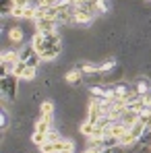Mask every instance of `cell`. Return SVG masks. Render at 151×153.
Returning a JSON list of instances; mask_svg holds the SVG:
<instances>
[{
  "instance_id": "cell-1",
  "label": "cell",
  "mask_w": 151,
  "mask_h": 153,
  "mask_svg": "<svg viewBox=\"0 0 151 153\" xmlns=\"http://www.w3.org/2000/svg\"><path fill=\"white\" fill-rule=\"evenodd\" d=\"M19 76H15L13 73L6 76H0V91H2V100L4 102H13L17 97V89H19Z\"/></svg>"
},
{
  "instance_id": "cell-2",
  "label": "cell",
  "mask_w": 151,
  "mask_h": 153,
  "mask_svg": "<svg viewBox=\"0 0 151 153\" xmlns=\"http://www.w3.org/2000/svg\"><path fill=\"white\" fill-rule=\"evenodd\" d=\"M39 153H75V143L71 139L46 141L44 145H39Z\"/></svg>"
},
{
  "instance_id": "cell-3",
  "label": "cell",
  "mask_w": 151,
  "mask_h": 153,
  "mask_svg": "<svg viewBox=\"0 0 151 153\" xmlns=\"http://www.w3.org/2000/svg\"><path fill=\"white\" fill-rule=\"evenodd\" d=\"M19 60H21L19 50H6V52H2V56H0L2 71H0V75H2V76L10 75V73L15 71V66H17V62H19Z\"/></svg>"
},
{
  "instance_id": "cell-4",
  "label": "cell",
  "mask_w": 151,
  "mask_h": 153,
  "mask_svg": "<svg viewBox=\"0 0 151 153\" xmlns=\"http://www.w3.org/2000/svg\"><path fill=\"white\" fill-rule=\"evenodd\" d=\"M56 27H58V21H56V19H48V17H44V19H35V29H37L39 33L56 31Z\"/></svg>"
},
{
  "instance_id": "cell-5",
  "label": "cell",
  "mask_w": 151,
  "mask_h": 153,
  "mask_svg": "<svg viewBox=\"0 0 151 153\" xmlns=\"http://www.w3.org/2000/svg\"><path fill=\"white\" fill-rule=\"evenodd\" d=\"M31 46H33V50L37 52V54H42V52H46L48 48H50V44H48L46 35H44V33H39V31H35L33 39H31Z\"/></svg>"
},
{
  "instance_id": "cell-6",
  "label": "cell",
  "mask_w": 151,
  "mask_h": 153,
  "mask_svg": "<svg viewBox=\"0 0 151 153\" xmlns=\"http://www.w3.org/2000/svg\"><path fill=\"white\" fill-rule=\"evenodd\" d=\"M6 35H8V39H10L13 44H17V46H21V44H23V39H25V33H23V29H21L19 25L8 27Z\"/></svg>"
},
{
  "instance_id": "cell-7",
  "label": "cell",
  "mask_w": 151,
  "mask_h": 153,
  "mask_svg": "<svg viewBox=\"0 0 151 153\" xmlns=\"http://www.w3.org/2000/svg\"><path fill=\"white\" fill-rule=\"evenodd\" d=\"M120 122L130 130V126H132L135 122H139V112H135V110H128V108H126L124 112H122V116H120Z\"/></svg>"
},
{
  "instance_id": "cell-8",
  "label": "cell",
  "mask_w": 151,
  "mask_h": 153,
  "mask_svg": "<svg viewBox=\"0 0 151 153\" xmlns=\"http://www.w3.org/2000/svg\"><path fill=\"white\" fill-rule=\"evenodd\" d=\"M93 19H95V15L89 13V10H85V8H81V6H79V10L75 13V23H81V25H89Z\"/></svg>"
},
{
  "instance_id": "cell-9",
  "label": "cell",
  "mask_w": 151,
  "mask_h": 153,
  "mask_svg": "<svg viewBox=\"0 0 151 153\" xmlns=\"http://www.w3.org/2000/svg\"><path fill=\"white\" fill-rule=\"evenodd\" d=\"M64 79H66L71 85H81V83H83V79H85V75H83V71L77 66V68H73V71H68V73L64 75Z\"/></svg>"
},
{
  "instance_id": "cell-10",
  "label": "cell",
  "mask_w": 151,
  "mask_h": 153,
  "mask_svg": "<svg viewBox=\"0 0 151 153\" xmlns=\"http://www.w3.org/2000/svg\"><path fill=\"white\" fill-rule=\"evenodd\" d=\"M126 132H128V128H126L120 120H118V122H114L112 126L106 130V134H112V137H116V139H120V137H122V134H126Z\"/></svg>"
},
{
  "instance_id": "cell-11",
  "label": "cell",
  "mask_w": 151,
  "mask_h": 153,
  "mask_svg": "<svg viewBox=\"0 0 151 153\" xmlns=\"http://www.w3.org/2000/svg\"><path fill=\"white\" fill-rule=\"evenodd\" d=\"M60 52H62V46H54V48H48L46 52H42L39 58L46 60V62H52V60H56V58L60 56Z\"/></svg>"
},
{
  "instance_id": "cell-12",
  "label": "cell",
  "mask_w": 151,
  "mask_h": 153,
  "mask_svg": "<svg viewBox=\"0 0 151 153\" xmlns=\"http://www.w3.org/2000/svg\"><path fill=\"white\" fill-rule=\"evenodd\" d=\"M52 128H54V126H52V118H48V116H42V118L35 122V130H37V132H44V134H48Z\"/></svg>"
},
{
  "instance_id": "cell-13",
  "label": "cell",
  "mask_w": 151,
  "mask_h": 153,
  "mask_svg": "<svg viewBox=\"0 0 151 153\" xmlns=\"http://www.w3.org/2000/svg\"><path fill=\"white\" fill-rule=\"evenodd\" d=\"M135 87L139 89V93L143 95V93H147V91H151V81L147 79V76H141L137 83H135Z\"/></svg>"
},
{
  "instance_id": "cell-14",
  "label": "cell",
  "mask_w": 151,
  "mask_h": 153,
  "mask_svg": "<svg viewBox=\"0 0 151 153\" xmlns=\"http://www.w3.org/2000/svg\"><path fill=\"white\" fill-rule=\"evenodd\" d=\"M145 130H147V128H145V122H141V120H139V122H135V124L130 126V130H128V132H130L135 139H141Z\"/></svg>"
},
{
  "instance_id": "cell-15",
  "label": "cell",
  "mask_w": 151,
  "mask_h": 153,
  "mask_svg": "<svg viewBox=\"0 0 151 153\" xmlns=\"http://www.w3.org/2000/svg\"><path fill=\"white\" fill-rule=\"evenodd\" d=\"M79 130H81V134H83V137L91 139V137H93V130H95V124H91L89 120H85V122L79 126Z\"/></svg>"
},
{
  "instance_id": "cell-16",
  "label": "cell",
  "mask_w": 151,
  "mask_h": 153,
  "mask_svg": "<svg viewBox=\"0 0 151 153\" xmlns=\"http://www.w3.org/2000/svg\"><path fill=\"white\" fill-rule=\"evenodd\" d=\"M19 54H21V60H23V62H29L33 56H37V52L33 50V46H25V48H21Z\"/></svg>"
},
{
  "instance_id": "cell-17",
  "label": "cell",
  "mask_w": 151,
  "mask_h": 153,
  "mask_svg": "<svg viewBox=\"0 0 151 153\" xmlns=\"http://www.w3.org/2000/svg\"><path fill=\"white\" fill-rule=\"evenodd\" d=\"M39 112H42V116L54 118V103H52V102H44L42 105H39Z\"/></svg>"
},
{
  "instance_id": "cell-18",
  "label": "cell",
  "mask_w": 151,
  "mask_h": 153,
  "mask_svg": "<svg viewBox=\"0 0 151 153\" xmlns=\"http://www.w3.org/2000/svg\"><path fill=\"white\" fill-rule=\"evenodd\" d=\"M118 141H120V145H122V147H126V149H128V147H132V145H135V143H137L139 139H135V137H132L130 132H126V134H122V137H120Z\"/></svg>"
},
{
  "instance_id": "cell-19",
  "label": "cell",
  "mask_w": 151,
  "mask_h": 153,
  "mask_svg": "<svg viewBox=\"0 0 151 153\" xmlns=\"http://www.w3.org/2000/svg\"><path fill=\"white\" fill-rule=\"evenodd\" d=\"M112 68H116V60H114V58H112V60H106L103 64H97V73H100V75L112 71Z\"/></svg>"
},
{
  "instance_id": "cell-20",
  "label": "cell",
  "mask_w": 151,
  "mask_h": 153,
  "mask_svg": "<svg viewBox=\"0 0 151 153\" xmlns=\"http://www.w3.org/2000/svg\"><path fill=\"white\" fill-rule=\"evenodd\" d=\"M46 141H48V137H46L44 132H37V130H33V134H31V143H33V145H37V147H39V145H44Z\"/></svg>"
},
{
  "instance_id": "cell-21",
  "label": "cell",
  "mask_w": 151,
  "mask_h": 153,
  "mask_svg": "<svg viewBox=\"0 0 151 153\" xmlns=\"http://www.w3.org/2000/svg\"><path fill=\"white\" fill-rule=\"evenodd\" d=\"M145 108H147V105L143 103V100H141V97H139V100H135V102H130V103H128V110H135V112H139V114H141V112H143Z\"/></svg>"
},
{
  "instance_id": "cell-22",
  "label": "cell",
  "mask_w": 151,
  "mask_h": 153,
  "mask_svg": "<svg viewBox=\"0 0 151 153\" xmlns=\"http://www.w3.org/2000/svg\"><path fill=\"white\" fill-rule=\"evenodd\" d=\"M27 66H29L27 62H23V60H19V62H17V66H15V71H13V75L21 79V76H23V73L27 71Z\"/></svg>"
},
{
  "instance_id": "cell-23",
  "label": "cell",
  "mask_w": 151,
  "mask_h": 153,
  "mask_svg": "<svg viewBox=\"0 0 151 153\" xmlns=\"http://www.w3.org/2000/svg\"><path fill=\"white\" fill-rule=\"evenodd\" d=\"M25 13H27V6H13V10H10V15L15 19H25Z\"/></svg>"
},
{
  "instance_id": "cell-24",
  "label": "cell",
  "mask_w": 151,
  "mask_h": 153,
  "mask_svg": "<svg viewBox=\"0 0 151 153\" xmlns=\"http://www.w3.org/2000/svg\"><path fill=\"white\" fill-rule=\"evenodd\" d=\"M35 75H37V68H33V66H27V71L23 73V81H33L35 79Z\"/></svg>"
},
{
  "instance_id": "cell-25",
  "label": "cell",
  "mask_w": 151,
  "mask_h": 153,
  "mask_svg": "<svg viewBox=\"0 0 151 153\" xmlns=\"http://www.w3.org/2000/svg\"><path fill=\"white\" fill-rule=\"evenodd\" d=\"M0 124H2V130H6V128H8V112H6V110H4V108H2V112H0Z\"/></svg>"
},
{
  "instance_id": "cell-26",
  "label": "cell",
  "mask_w": 151,
  "mask_h": 153,
  "mask_svg": "<svg viewBox=\"0 0 151 153\" xmlns=\"http://www.w3.org/2000/svg\"><path fill=\"white\" fill-rule=\"evenodd\" d=\"M46 137H48V141H60V139H64V137H62V134H60L56 128H52V130L48 132V134H46Z\"/></svg>"
},
{
  "instance_id": "cell-27",
  "label": "cell",
  "mask_w": 151,
  "mask_h": 153,
  "mask_svg": "<svg viewBox=\"0 0 151 153\" xmlns=\"http://www.w3.org/2000/svg\"><path fill=\"white\" fill-rule=\"evenodd\" d=\"M139 141H141L143 145H149V147H151V128H147V130L143 132V137H141Z\"/></svg>"
},
{
  "instance_id": "cell-28",
  "label": "cell",
  "mask_w": 151,
  "mask_h": 153,
  "mask_svg": "<svg viewBox=\"0 0 151 153\" xmlns=\"http://www.w3.org/2000/svg\"><path fill=\"white\" fill-rule=\"evenodd\" d=\"M141 100H143V103H145L147 108H151V91H147V93H143V95H141Z\"/></svg>"
},
{
  "instance_id": "cell-29",
  "label": "cell",
  "mask_w": 151,
  "mask_h": 153,
  "mask_svg": "<svg viewBox=\"0 0 151 153\" xmlns=\"http://www.w3.org/2000/svg\"><path fill=\"white\" fill-rule=\"evenodd\" d=\"M101 149H103V147H93V145H91L89 149H85L83 153H101Z\"/></svg>"
},
{
  "instance_id": "cell-30",
  "label": "cell",
  "mask_w": 151,
  "mask_h": 153,
  "mask_svg": "<svg viewBox=\"0 0 151 153\" xmlns=\"http://www.w3.org/2000/svg\"><path fill=\"white\" fill-rule=\"evenodd\" d=\"M15 6H29V0H13Z\"/></svg>"
},
{
  "instance_id": "cell-31",
  "label": "cell",
  "mask_w": 151,
  "mask_h": 153,
  "mask_svg": "<svg viewBox=\"0 0 151 153\" xmlns=\"http://www.w3.org/2000/svg\"><path fill=\"white\" fill-rule=\"evenodd\" d=\"M112 153H128V151H126V147L118 145V147H114V149H112Z\"/></svg>"
},
{
  "instance_id": "cell-32",
  "label": "cell",
  "mask_w": 151,
  "mask_h": 153,
  "mask_svg": "<svg viewBox=\"0 0 151 153\" xmlns=\"http://www.w3.org/2000/svg\"><path fill=\"white\" fill-rule=\"evenodd\" d=\"M112 149H114V147H103V149H101V153H112Z\"/></svg>"
}]
</instances>
